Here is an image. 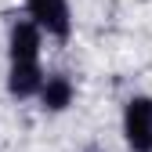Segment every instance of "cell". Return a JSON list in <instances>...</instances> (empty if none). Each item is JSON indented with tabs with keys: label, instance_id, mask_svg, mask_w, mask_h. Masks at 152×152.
<instances>
[{
	"label": "cell",
	"instance_id": "obj_1",
	"mask_svg": "<svg viewBox=\"0 0 152 152\" xmlns=\"http://www.w3.org/2000/svg\"><path fill=\"white\" fill-rule=\"evenodd\" d=\"M123 141L130 152H152V98L134 94L123 105Z\"/></svg>",
	"mask_w": 152,
	"mask_h": 152
},
{
	"label": "cell",
	"instance_id": "obj_4",
	"mask_svg": "<svg viewBox=\"0 0 152 152\" xmlns=\"http://www.w3.org/2000/svg\"><path fill=\"white\" fill-rule=\"evenodd\" d=\"M44 69H40V62H11L7 65V94L11 98H33V94H40V87H44Z\"/></svg>",
	"mask_w": 152,
	"mask_h": 152
},
{
	"label": "cell",
	"instance_id": "obj_5",
	"mask_svg": "<svg viewBox=\"0 0 152 152\" xmlns=\"http://www.w3.org/2000/svg\"><path fill=\"white\" fill-rule=\"evenodd\" d=\"M36 98H40L44 112H65L72 105V98H76V87H72V80H69L65 72H51Z\"/></svg>",
	"mask_w": 152,
	"mask_h": 152
},
{
	"label": "cell",
	"instance_id": "obj_2",
	"mask_svg": "<svg viewBox=\"0 0 152 152\" xmlns=\"http://www.w3.org/2000/svg\"><path fill=\"white\" fill-rule=\"evenodd\" d=\"M26 11L36 26L54 40H69L72 33V15H69V0H26Z\"/></svg>",
	"mask_w": 152,
	"mask_h": 152
},
{
	"label": "cell",
	"instance_id": "obj_3",
	"mask_svg": "<svg viewBox=\"0 0 152 152\" xmlns=\"http://www.w3.org/2000/svg\"><path fill=\"white\" fill-rule=\"evenodd\" d=\"M44 29L33 18H18L7 29V62H40Z\"/></svg>",
	"mask_w": 152,
	"mask_h": 152
}]
</instances>
